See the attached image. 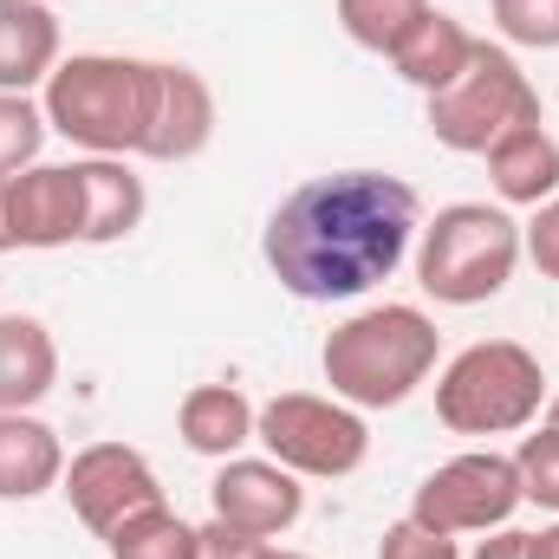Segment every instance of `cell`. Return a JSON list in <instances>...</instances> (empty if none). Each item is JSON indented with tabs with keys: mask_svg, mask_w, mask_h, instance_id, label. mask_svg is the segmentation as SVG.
<instances>
[{
	"mask_svg": "<svg viewBox=\"0 0 559 559\" xmlns=\"http://www.w3.org/2000/svg\"><path fill=\"white\" fill-rule=\"evenodd\" d=\"M417 228V189L404 176L332 169L280 195L267 235H261V254H267V274L293 299L332 306V299H365L371 286H384L411 261Z\"/></svg>",
	"mask_w": 559,
	"mask_h": 559,
	"instance_id": "cell-1",
	"label": "cell"
},
{
	"mask_svg": "<svg viewBox=\"0 0 559 559\" xmlns=\"http://www.w3.org/2000/svg\"><path fill=\"white\" fill-rule=\"evenodd\" d=\"M163 59L131 52H72L39 85V111L52 138L79 143L85 156H143V138L156 124Z\"/></svg>",
	"mask_w": 559,
	"mask_h": 559,
	"instance_id": "cell-2",
	"label": "cell"
},
{
	"mask_svg": "<svg viewBox=\"0 0 559 559\" xmlns=\"http://www.w3.org/2000/svg\"><path fill=\"white\" fill-rule=\"evenodd\" d=\"M436 358H442L436 319L423 306L384 299V306H365V312H352L345 325L325 332L319 371H325L338 404H352V411H397L417 384H429Z\"/></svg>",
	"mask_w": 559,
	"mask_h": 559,
	"instance_id": "cell-3",
	"label": "cell"
},
{
	"mask_svg": "<svg viewBox=\"0 0 559 559\" xmlns=\"http://www.w3.org/2000/svg\"><path fill=\"white\" fill-rule=\"evenodd\" d=\"M521 267V222L501 202H449L417 228V286L436 306H481Z\"/></svg>",
	"mask_w": 559,
	"mask_h": 559,
	"instance_id": "cell-4",
	"label": "cell"
},
{
	"mask_svg": "<svg viewBox=\"0 0 559 559\" xmlns=\"http://www.w3.org/2000/svg\"><path fill=\"white\" fill-rule=\"evenodd\" d=\"M547 411V371L514 338H481L455 352L436 378V417L455 436H514Z\"/></svg>",
	"mask_w": 559,
	"mask_h": 559,
	"instance_id": "cell-5",
	"label": "cell"
},
{
	"mask_svg": "<svg viewBox=\"0 0 559 559\" xmlns=\"http://www.w3.org/2000/svg\"><path fill=\"white\" fill-rule=\"evenodd\" d=\"M527 124H547L540 92L521 72V59L508 46H488V39H475L455 85H442L429 98V138L455 156H488L501 138H514Z\"/></svg>",
	"mask_w": 559,
	"mask_h": 559,
	"instance_id": "cell-6",
	"label": "cell"
},
{
	"mask_svg": "<svg viewBox=\"0 0 559 559\" xmlns=\"http://www.w3.org/2000/svg\"><path fill=\"white\" fill-rule=\"evenodd\" d=\"M254 442L274 455L280 468H293L299 481H345L371 455V423H365V411H352L338 397L280 391V397L261 404Z\"/></svg>",
	"mask_w": 559,
	"mask_h": 559,
	"instance_id": "cell-7",
	"label": "cell"
},
{
	"mask_svg": "<svg viewBox=\"0 0 559 559\" xmlns=\"http://www.w3.org/2000/svg\"><path fill=\"white\" fill-rule=\"evenodd\" d=\"M521 501H527V495H521V468H514V455L462 449V455H449L442 468H429V475L417 481V495H411V521H423L429 534L462 540V534H495V527H508Z\"/></svg>",
	"mask_w": 559,
	"mask_h": 559,
	"instance_id": "cell-8",
	"label": "cell"
},
{
	"mask_svg": "<svg viewBox=\"0 0 559 559\" xmlns=\"http://www.w3.org/2000/svg\"><path fill=\"white\" fill-rule=\"evenodd\" d=\"M59 495L72 501V514H79L98 540H111L124 521L163 508V481H156L150 455L131 449V442H92V449H79V455L66 462Z\"/></svg>",
	"mask_w": 559,
	"mask_h": 559,
	"instance_id": "cell-9",
	"label": "cell"
},
{
	"mask_svg": "<svg viewBox=\"0 0 559 559\" xmlns=\"http://www.w3.org/2000/svg\"><path fill=\"white\" fill-rule=\"evenodd\" d=\"M209 514L235 534H254V540H280L299 527L306 514V488L293 468H280L274 455H228L209 481Z\"/></svg>",
	"mask_w": 559,
	"mask_h": 559,
	"instance_id": "cell-10",
	"label": "cell"
},
{
	"mask_svg": "<svg viewBox=\"0 0 559 559\" xmlns=\"http://www.w3.org/2000/svg\"><path fill=\"white\" fill-rule=\"evenodd\" d=\"M7 202H13V241L20 248H72L85 241V189L72 163H33L20 176H7Z\"/></svg>",
	"mask_w": 559,
	"mask_h": 559,
	"instance_id": "cell-11",
	"label": "cell"
},
{
	"mask_svg": "<svg viewBox=\"0 0 559 559\" xmlns=\"http://www.w3.org/2000/svg\"><path fill=\"white\" fill-rule=\"evenodd\" d=\"M215 138V92L195 66H176L163 59V92H156V124L143 138V156L150 163H189L202 156Z\"/></svg>",
	"mask_w": 559,
	"mask_h": 559,
	"instance_id": "cell-12",
	"label": "cell"
},
{
	"mask_svg": "<svg viewBox=\"0 0 559 559\" xmlns=\"http://www.w3.org/2000/svg\"><path fill=\"white\" fill-rule=\"evenodd\" d=\"M72 169H79V189H85V248L131 241L143 228V215H150V195H143V176L131 169V156H85Z\"/></svg>",
	"mask_w": 559,
	"mask_h": 559,
	"instance_id": "cell-13",
	"label": "cell"
},
{
	"mask_svg": "<svg viewBox=\"0 0 559 559\" xmlns=\"http://www.w3.org/2000/svg\"><path fill=\"white\" fill-rule=\"evenodd\" d=\"M66 481V442L33 411H0V501H39Z\"/></svg>",
	"mask_w": 559,
	"mask_h": 559,
	"instance_id": "cell-14",
	"label": "cell"
},
{
	"mask_svg": "<svg viewBox=\"0 0 559 559\" xmlns=\"http://www.w3.org/2000/svg\"><path fill=\"white\" fill-rule=\"evenodd\" d=\"M59 384V345L33 312H0V411H39Z\"/></svg>",
	"mask_w": 559,
	"mask_h": 559,
	"instance_id": "cell-15",
	"label": "cell"
},
{
	"mask_svg": "<svg viewBox=\"0 0 559 559\" xmlns=\"http://www.w3.org/2000/svg\"><path fill=\"white\" fill-rule=\"evenodd\" d=\"M59 72V20L46 0H0V92H39Z\"/></svg>",
	"mask_w": 559,
	"mask_h": 559,
	"instance_id": "cell-16",
	"label": "cell"
},
{
	"mask_svg": "<svg viewBox=\"0 0 559 559\" xmlns=\"http://www.w3.org/2000/svg\"><path fill=\"white\" fill-rule=\"evenodd\" d=\"M254 423H261V404H248V391L235 384H195L182 404H176V429L195 455L209 462H228L254 442Z\"/></svg>",
	"mask_w": 559,
	"mask_h": 559,
	"instance_id": "cell-17",
	"label": "cell"
},
{
	"mask_svg": "<svg viewBox=\"0 0 559 559\" xmlns=\"http://www.w3.org/2000/svg\"><path fill=\"white\" fill-rule=\"evenodd\" d=\"M488 182L501 209H540L559 195V138L547 124H527L488 150Z\"/></svg>",
	"mask_w": 559,
	"mask_h": 559,
	"instance_id": "cell-18",
	"label": "cell"
},
{
	"mask_svg": "<svg viewBox=\"0 0 559 559\" xmlns=\"http://www.w3.org/2000/svg\"><path fill=\"white\" fill-rule=\"evenodd\" d=\"M468 52H475V33L455 20V13H423L417 26L404 33V46L391 52V66H397V79L404 85H417L423 98H436L442 85H455V72L468 66Z\"/></svg>",
	"mask_w": 559,
	"mask_h": 559,
	"instance_id": "cell-19",
	"label": "cell"
},
{
	"mask_svg": "<svg viewBox=\"0 0 559 559\" xmlns=\"http://www.w3.org/2000/svg\"><path fill=\"white\" fill-rule=\"evenodd\" d=\"M423 13H429V0H338L345 39L365 46V52H384V59L404 46V33L417 26Z\"/></svg>",
	"mask_w": 559,
	"mask_h": 559,
	"instance_id": "cell-20",
	"label": "cell"
},
{
	"mask_svg": "<svg viewBox=\"0 0 559 559\" xmlns=\"http://www.w3.org/2000/svg\"><path fill=\"white\" fill-rule=\"evenodd\" d=\"M105 547H111V559H195V527L163 501L138 521H124Z\"/></svg>",
	"mask_w": 559,
	"mask_h": 559,
	"instance_id": "cell-21",
	"label": "cell"
},
{
	"mask_svg": "<svg viewBox=\"0 0 559 559\" xmlns=\"http://www.w3.org/2000/svg\"><path fill=\"white\" fill-rule=\"evenodd\" d=\"M46 138H52V124H46V111H39L33 92H0V176L33 169Z\"/></svg>",
	"mask_w": 559,
	"mask_h": 559,
	"instance_id": "cell-22",
	"label": "cell"
},
{
	"mask_svg": "<svg viewBox=\"0 0 559 559\" xmlns=\"http://www.w3.org/2000/svg\"><path fill=\"white\" fill-rule=\"evenodd\" d=\"M495 33L527 52H559V0H488Z\"/></svg>",
	"mask_w": 559,
	"mask_h": 559,
	"instance_id": "cell-23",
	"label": "cell"
},
{
	"mask_svg": "<svg viewBox=\"0 0 559 559\" xmlns=\"http://www.w3.org/2000/svg\"><path fill=\"white\" fill-rule=\"evenodd\" d=\"M514 468H521V495H527L534 508L559 514V429L554 423H540L534 436H521Z\"/></svg>",
	"mask_w": 559,
	"mask_h": 559,
	"instance_id": "cell-24",
	"label": "cell"
},
{
	"mask_svg": "<svg viewBox=\"0 0 559 559\" xmlns=\"http://www.w3.org/2000/svg\"><path fill=\"white\" fill-rule=\"evenodd\" d=\"M378 559H462L455 554V540L449 534H429L423 521H397V527H384V540H378Z\"/></svg>",
	"mask_w": 559,
	"mask_h": 559,
	"instance_id": "cell-25",
	"label": "cell"
},
{
	"mask_svg": "<svg viewBox=\"0 0 559 559\" xmlns=\"http://www.w3.org/2000/svg\"><path fill=\"white\" fill-rule=\"evenodd\" d=\"M521 254H527L547 280H559V195H554V202H540V209H534V222L521 228Z\"/></svg>",
	"mask_w": 559,
	"mask_h": 559,
	"instance_id": "cell-26",
	"label": "cell"
},
{
	"mask_svg": "<svg viewBox=\"0 0 559 559\" xmlns=\"http://www.w3.org/2000/svg\"><path fill=\"white\" fill-rule=\"evenodd\" d=\"M261 547L274 540H254V534H235L209 514V527H195V559H261Z\"/></svg>",
	"mask_w": 559,
	"mask_h": 559,
	"instance_id": "cell-27",
	"label": "cell"
},
{
	"mask_svg": "<svg viewBox=\"0 0 559 559\" xmlns=\"http://www.w3.org/2000/svg\"><path fill=\"white\" fill-rule=\"evenodd\" d=\"M468 559H527V534H521V527H495Z\"/></svg>",
	"mask_w": 559,
	"mask_h": 559,
	"instance_id": "cell-28",
	"label": "cell"
},
{
	"mask_svg": "<svg viewBox=\"0 0 559 559\" xmlns=\"http://www.w3.org/2000/svg\"><path fill=\"white\" fill-rule=\"evenodd\" d=\"M527 559H559V521L540 527V534H527Z\"/></svg>",
	"mask_w": 559,
	"mask_h": 559,
	"instance_id": "cell-29",
	"label": "cell"
},
{
	"mask_svg": "<svg viewBox=\"0 0 559 559\" xmlns=\"http://www.w3.org/2000/svg\"><path fill=\"white\" fill-rule=\"evenodd\" d=\"M13 202H7V176H0V254H13Z\"/></svg>",
	"mask_w": 559,
	"mask_h": 559,
	"instance_id": "cell-30",
	"label": "cell"
},
{
	"mask_svg": "<svg viewBox=\"0 0 559 559\" xmlns=\"http://www.w3.org/2000/svg\"><path fill=\"white\" fill-rule=\"evenodd\" d=\"M261 559H312V554H293V547H261Z\"/></svg>",
	"mask_w": 559,
	"mask_h": 559,
	"instance_id": "cell-31",
	"label": "cell"
},
{
	"mask_svg": "<svg viewBox=\"0 0 559 559\" xmlns=\"http://www.w3.org/2000/svg\"><path fill=\"white\" fill-rule=\"evenodd\" d=\"M547 423H554V429H559V391H554V397H547Z\"/></svg>",
	"mask_w": 559,
	"mask_h": 559,
	"instance_id": "cell-32",
	"label": "cell"
}]
</instances>
